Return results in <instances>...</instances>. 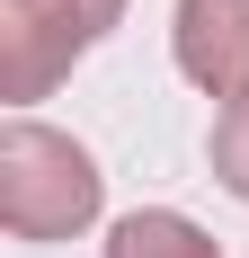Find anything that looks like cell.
<instances>
[{
  "mask_svg": "<svg viewBox=\"0 0 249 258\" xmlns=\"http://www.w3.org/2000/svg\"><path fill=\"white\" fill-rule=\"evenodd\" d=\"M214 178L249 205V89L223 98V116H214Z\"/></svg>",
  "mask_w": 249,
  "mask_h": 258,
  "instance_id": "cell-5",
  "label": "cell"
},
{
  "mask_svg": "<svg viewBox=\"0 0 249 258\" xmlns=\"http://www.w3.org/2000/svg\"><path fill=\"white\" fill-rule=\"evenodd\" d=\"M107 258H223V240L205 223H187V214H169V205H143L107 232Z\"/></svg>",
  "mask_w": 249,
  "mask_h": 258,
  "instance_id": "cell-4",
  "label": "cell"
},
{
  "mask_svg": "<svg viewBox=\"0 0 249 258\" xmlns=\"http://www.w3.org/2000/svg\"><path fill=\"white\" fill-rule=\"evenodd\" d=\"M98 205H107V169L72 134L36 125V116L0 125V223H9V240H72L98 223Z\"/></svg>",
  "mask_w": 249,
  "mask_h": 258,
  "instance_id": "cell-1",
  "label": "cell"
},
{
  "mask_svg": "<svg viewBox=\"0 0 249 258\" xmlns=\"http://www.w3.org/2000/svg\"><path fill=\"white\" fill-rule=\"evenodd\" d=\"M125 18V0H0V98L27 107Z\"/></svg>",
  "mask_w": 249,
  "mask_h": 258,
  "instance_id": "cell-2",
  "label": "cell"
},
{
  "mask_svg": "<svg viewBox=\"0 0 249 258\" xmlns=\"http://www.w3.org/2000/svg\"><path fill=\"white\" fill-rule=\"evenodd\" d=\"M169 53L205 98H240L249 89V0H178Z\"/></svg>",
  "mask_w": 249,
  "mask_h": 258,
  "instance_id": "cell-3",
  "label": "cell"
}]
</instances>
